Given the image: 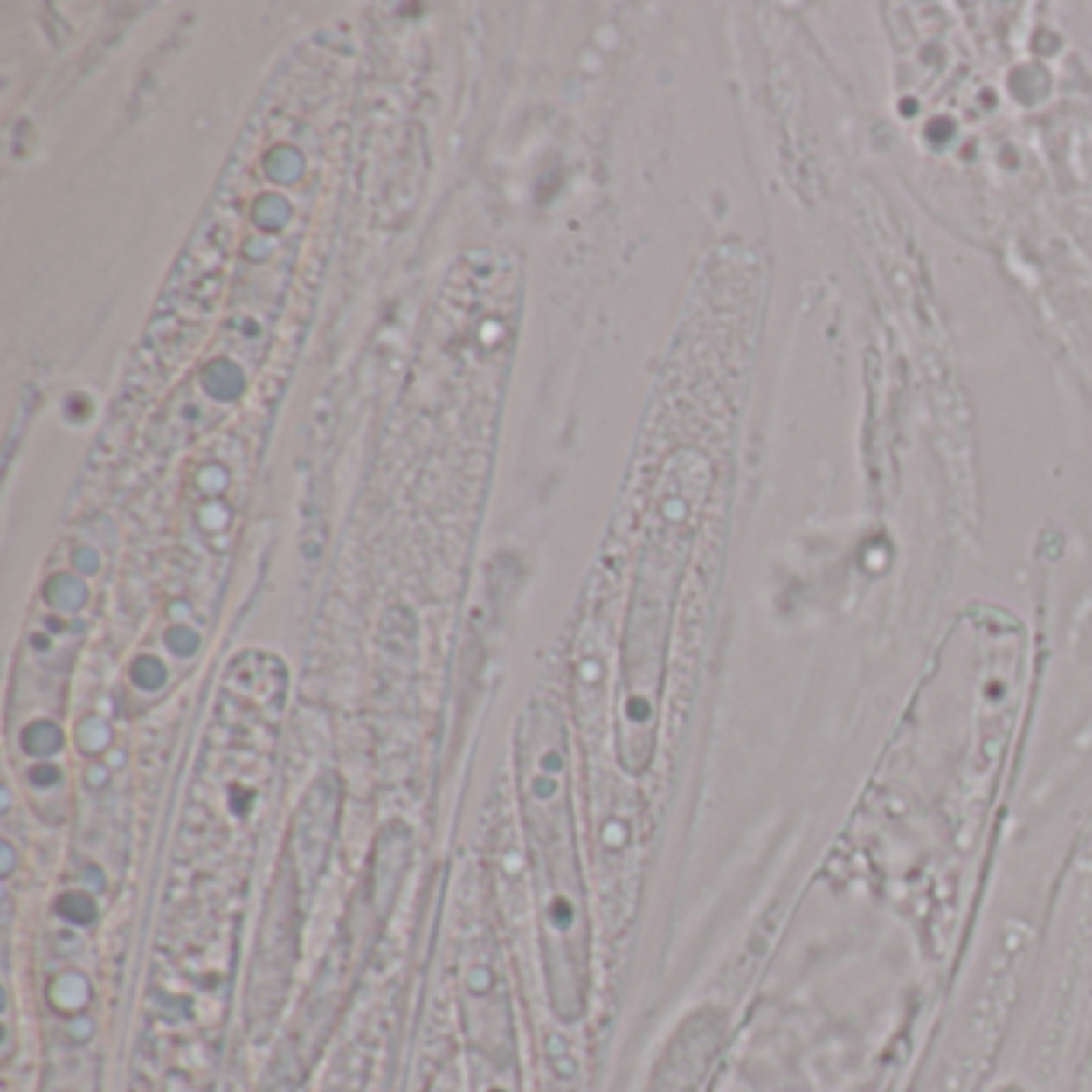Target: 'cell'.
Returning <instances> with one entry per match:
<instances>
[{
	"label": "cell",
	"instance_id": "obj_1",
	"mask_svg": "<svg viewBox=\"0 0 1092 1092\" xmlns=\"http://www.w3.org/2000/svg\"><path fill=\"white\" fill-rule=\"evenodd\" d=\"M513 772L548 1003L561 1022H577L593 987V930L577 840L570 747L557 705L529 702L513 737Z\"/></svg>",
	"mask_w": 1092,
	"mask_h": 1092
},
{
	"label": "cell",
	"instance_id": "obj_2",
	"mask_svg": "<svg viewBox=\"0 0 1092 1092\" xmlns=\"http://www.w3.org/2000/svg\"><path fill=\"white\" fill-rule=\"evenodd\" d=\"M692 513L689 500H660V513L647 529V545L634 577L622 651V689H619V766L628 776H644L657 747L660 682L670 641V619L676 590L689 555Z\"/></svg>",
	"mask_w": 1092,
	"mask_h": 1092
},
{
	"label": "cell",
	"instance_id": "obj_3",
	"mask_svg": "<svg viewBox=\"0 0 1092 1092\" xmlns=\"http://www.w3.org/2000/svg\"><path fill=\"white\" fill-rule=\"evenodd\" d=\"M461 1022L468 1041L471 1092H522L513 1006L507 984L490 958H471L465 968Z\"/></svg>",
	"mask_w": 1092,
	"mask_h": 1092
},
{
	"label": "cell",
	"instance_id": "obj_4",
	"mask_svg": "<svg viewBox=\"0 0 1092 1092\" xmlns=\"http://www.w3.org/2000/svg\"><path fill=\"white\" fill-rule=\"evenodd\" d=\"M298 903H301V874L292 859H282L269 894L259 951L253 961V984H250V1019L253 1026H269L276 1006L286 993L292 961H295L298 939Z\"/></svg>",
	"mask_w": 1092,
	"mask_h": 1092
}]
</instances>
